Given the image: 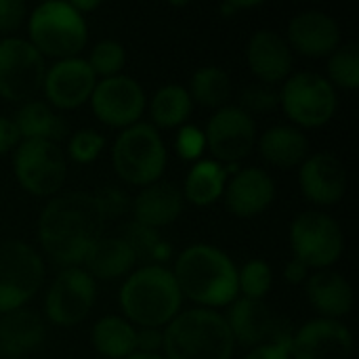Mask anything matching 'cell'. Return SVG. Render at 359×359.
<instances>
[{
    "mask_svg": "<svg viewBox=\"0 0 359 359\" xmlns=\"http://www.w3.org/2000/svg\"><path fill=\"white\" fill-rule=\"evenodd\" d=\"M124 61H126L124 46L116 40L97 42L90 50V57H88V65H90L93 74L101 76V78L118 76L124 67Z\"/></svg>",
    "mask_w": 359,
    "mask_h": 359,
    "instance_id": "35",
    "label": "cell"
},
{
    "mask_svg": "<svg viewBox=\"0 0 359 359\" xmlns=\"http://www.w3.org/2000/svg\"><path fill=\"white\" fill-rule=\"evenodd\" d=\"M191 101H196L202 107L221 109L225 107L229 95H231V80L225 69L217 65H206L194 72L187 88Z\"/></svg>",
    "mask_w": 359,
    "mask_h": 359,
    "instance_id": "31",
    "label": "cell"
},
{
    "mask_svg": "<svg viewBox=\"0 0 359 359\" xmlns=\"http://www.w3.org/2000/svg\"><path fill=\"white\" fill-rule=\"evenodd\" d=\"M103 229L105 217L86 191L53 198L38 219L40 246L63 269L82 265L88 250L103 238Z\"/></svg>",
    "mask_w": 359,
    "mask_h": 359,
    "instance_id": "1",
    "label": "cell"
},
{
    "mask_svg": "<svg viewBox=\"0 0 359 359\" xmlns=\"http://www.w3.org/2000/svg\"><path fill=\"white\" fill-rule=\"evenodd\" d=\"M341 27L324 11L297 13L288 23V46L305 57H328L341 46Z\"/></svg>",
    "mask_w": 359,
    "mask_h": 359,
    "instance_id": "18",
    "label": "cell"
},
{
    "mask_svg": "<svg viewBox=\"0 0 359 359\" xmlns=\"http://www.w3.org/2000/svg\"><path fill=\"white\" fill-rule=\"evenodd\" d=\"M111 164L118 177L130 185H151L166 168V147L154 124L137 122L124 128L114 147Z\"/></svg>",
    "mask_w": 359,
    "mask_h": 359,
    "instance_id": "6",
    "label": "cell"
},
{
    "mask_svg": "<svg viewBox=\"0 0 359 359\" xmlns=\"http://www.w3.org/2000/svg\"><path fill=\"white\" fill-rule=\"evenodd\" d=\"M93 347L107 359H126L135 353L137 330L120 316H105L93 326Z\"/></svg>",
    "mask_w": 359,
    "mask_h": 359,
    "instance_id": "28",
    "label": "cell"
},
{
    "mask_svg": "<svg viewBox=\"0 0 359 359\" xmlns=\"http://www.w3.org/2000/svg\"><path fill=\"white\" fill-rule=\"evenodd\" d=\"M25 2L23 0H0V32H17L25 19Z\"/></svg>",
    "mask_w": 359,
    "mask_h": 359,
    "instance_id": "41",
    "label": "cell"
},
{
    "mask_svg": "<svg viewBox=\"0 0 359 359\" xmlns=\"http://www.w3.org/2000/svg\"><path fill=\"white\" fill-rule=\"evenodd\" d=\"M93 198H95V202H97V206L105 219H118L130 208L128 194L120 187H114V185H105V187L97 189L93 194Z\"/></svg>",
    "mask_w": 359,
    "mask_h": 359,
    "instance_id": "39",
    "label": "cell"
},
{
    "mask_svg": "<svg viewBox=\"0 0 359 359\" xmlns=\"http://www.w3.org/2000/svg\"><path fill=\"white\" fill-rule=\"evenodd\" d=\"M179 156L183 160H196L200 158V154L204 151L206 147V139H204V133L198 128V126H183L177 135V143H175Z\"/></svg>",
    "mask_w": 359,
    "mask_h": 359,
    "instance_id": "40",
    "label": "cell"
},
{
    "mask_svg": "<svg viewBox=\"0 0 359 359\" xmlns=\"http://www.w3.org/2000/svg\"><path fill=\"white\" fill-rule=\"evenodd\" d=\"M126 244L133 248L137 261H145L151 265H160L170 257V244H166L156 229L143 227L139 223H130L126 227V233L122 236Z\"/></svg>",
    "mask_w": 359,
    "mask_h": 359,
    "instance_id": "32",
    "label": "cell"
},
{
    "mask_svg": "<svg viewBox=\"0 0 359 359\" xmlns=\"http://www.w3.org/2000/svg\"><path fill=\"white\" fill-rule=\"evenodd\" d=\"M172 276L181 294L202 309L231 305L240 297L238 267L217 246L194 244L185 248L177 257Z\"/></svg>",
    "mask_w": 359,
    "mask_h": 359,
    "instance_id": "2",
    "label": "cell"
},
{
    "mask_svg": "<svg viewBox=\"0 0 359 359\" xmlns=\"http://www.w3.org/2000/svg\"><path fill=\"white\" fill-rule=\"evenodd\" d=\"M46 326L42 318L32 309H15L2 316L0 320V341L17 347L21 353L32 351L42 345Z\"/></svg>",
    "mask_w": 359,
    "mask_h": 359,
    "instance_id": "29",
    "label": "cell"
},
{
    "mask_svg": "<svg viewBox=\"0 0 359 359\" xmlns=\"http://www.w3.org/2000/svg\"><path fill=\"white\" fill-rule=\"evenodd\" d=\"M183 204L185 198L181 189H177L172 183L156 181L141 189V194L130 202V208L135 223L158 231L160 227H166L181 217Z\"/></svg>",
    "mask_w": 359,
    "mask_h": 359,
    "instance_id": "21",
    "label": "cell"
},
{
    "mask_svg": "<svg viewBox=\"0 0 359 359\" xmlns=\"http://www.w3.org/2000/svg\"><path fill=\"white\" fill-rule=\"evenodd\" d=\"M290 246L294 259L307 269H328L334 265L345 248L341 225L326 212H301L290 225Z\"/></svg>",
    "mask_w": 359,
    "mask_h": 359,
    "instance_id": "9",
    "label": "cell"
},
{
    "mask_svg": "<svg viewBox=\"0 0 359 359\" xmlns=\"http://www.w3.org/2000/svg\"><path fill=\"white\" fill-rule=\"evenodd\" d=\"M303 196L316 206H334L347 191V168L330 151L307 156L299 170Z\"/></svg>",
    "mask_w": 359,
    "mask_h": 359,
    "instance_id": "17",
    "label": "cell"
},
{
    "mask_svg": "<svg viewBox=\"0 0 359 359\" xmlns=\"http://www.w3.org/2000/svg\"><path fill=\"white\" fill-rule=\"evenodd\" d=\"M97 297L95 280L80 267H65L53 280L46 299L44 311L46 318L63 328L76 326L90 313Z\"/></svg>",
    "mask_w": 359,
    "mask_h": 359,
    "instance_id": "12",
    "label": "cell"
},
{
    "mask_svg": "<svg viewBox=\"0 0 359 359\" xmlns=\"http://www.w3.org/2000/svg\"><path fill=\"white\" fill-rule=\"evenodd\" d=\"M97 84V76L93 74L86 59L72 57L55 61L44 74V95L50 105L59 109H74L84 105Z\"/></svg>",
    "mask_w": 359,
    "mask_h": 359,
    "instance_id": "16",
    "label": "cell"
},
{
    "mask_svg": "<svg viewBox=\"0 0 359 359\" xmlns=\"http://www.w3.org/2000/svg\"><path fill=\"white\" fill-rule=\"evenodd\" d=\"M86 273L95 280H116L122 276H130L135 265H137V257L133 252V248L126 244V240L122 238H101L86 255L84 263Z\"/></svg>",
    "mask_w": 359,
    "mask_h": 359,
    "instance_id": "25",
    "label": "cell"
},
{
    "mask_svg": "<svg viewBox=\"0 0 359 359\" xmlns=\"http://www.w3.org/2000/svg\"><path fill=\"white\" fill-rule=\"evenodd\" d=\"M330 84L345 90H355L359 86V46L355 42L341 44L328 61Z\"/></svg>",
    "mask_w": 359,
    "mask_h": 359,
    "instance_id": "33",
    "label": "cell"
},
{
    "mask_svg": "<svg viewBox=\"0 0 359 359\" xmlns=\"http://www.w3.org/2000/svg\"><path fill=\"white\" fill-rule=\"evenodd\" d=\"M29 42L44 57L72 59L86 46L88 25L69 2L53 0L38 4L27 21Z\"/></svg>",
    "mask_w": 359,
    "mask_h": 359,
    "instance_id": "5",
    "label": "cell"
},
{
    "mask_svg": "<svg viewBox=\"0 0 359 359\" xmlns=\"http://www.w3.org/2000/svg\"><path fill=\"white\" fill-rule=\"evenodd\" d=\"M105 147V137L93 128H80L67 143V156L78 164H90Z\"/></svg>",
    "mask_w": 359,
    "mask_h": 359,
    "instance_id": "36",
    "label": "cell"
},
{
    "mask_svg": "<svg viewBox=\"0 0 359 359\" xmlns=\"http://www.w3.org/2000/svg\"><path fill=\"white\" fill-rule=\"evenodd\" d=\"M206 147L219 162L236 164L246 158L257 143V126L238 105H225L215 111L206 124Z\"/></svg>",
    "mask_w": 359,
    "mask_h": 359,
    "instance_id": "14",
    "label": "cell"
},
{
    "mask_svg": "<svg viewBox=\"0 0 359 359\" xmlns=\"http://www.w3.org/2000/svg\"><path fill=\"white\" fill-rule=\"evenodd\" d=\"M13 122L21 141H53L59 145V141L67 135L65 120L44 101H25Z\"/></svg>",
    "mask_w": 359,
    "mask_h": 359,
    "instance_id": "26",
    "label": "cell"
},
{
    "mask_svg": "<svg viewBox=\"0 0 359 359\" xmlns=\"http://www.w3.org/2000/svg\"><path fill=\"white\" fill-rule=\"evenodd\" d=\"M311 307L326 320H339L353 307V288L345 276L332 269H320L305 282Z\"/></svg>",
    "mask_w": 359,
    "mask_h": 359,
    "instance_id": "23",
    "label": "cell"
},
{
    "mask_svg": "<svg viewBox=\"0 0 359 359\" xmlns=\"http://www.w3.org/2000/svg\"><path fill=\"white\" fill-rule=\"evenodd\" d=\"M271 284H273V271L261 259H252L242 269H238V288L246 299L263 301L265 294L271 290Z\"/></svg>",
    "mask_w": 359,
    "mask_h": 359,
    "instance_id": "34",
    "label": "cell"
},
{
    "mask_svg": "<svg viewBox=\"0 0 359 359\" xmlns=\"http://www.w3.org/2000/svg\"><path fill=\"white\" fill-rule=\"evenodd\" d=\"M13 170L27 194L48 198L65 183L67 160L53 141H21L13 156Z\"/></svg>",
    "mask_w": 359,
    "mask_h": 359,
    "instance_id": "10",
    "label": "cell"
},
{
    "mask_svg": "<svg viewBox=\"0 0 359 359\" xmlns=\"http://www.w3.org/2000/svg\"><path fill=\"white\" fill-rule=\"evenodd\" d=\"M194 101L185 86L181 84H166L149 101V114L154 124L162 128H175L187 122L191 116Z\"/></svg>",
    "mask_w": 359,
    "mask_h": 359,
    "instance_id": "30",
    "label": "cell"
},
{
    "mask_svg": "<svg viewBox=\"0 0 359 359\" xmlns=\"http://www.w3.org/2000/svg\"><path fill=\"white\" fill-rule=\"evenodd\" d=\"M231 337L238 345L244 347H259L269 341L276 316L267 307V303L257 301V299H246L238 297L229 305V313L225 318Z\"/></svg>",
    "mask_w": 359,
    "mask_h": 359,
    "instance_id": "22",
    "label": "cell"
},
{
    "mask_svg": "<svg viewBox=\"0 0 359 359\" xmlns=\"http://www.w3.org/2000/svg\"><path fill=\"white\" fill-rule=\"evenodd\" d=\"M162 349L160 328H141L135 339V353H158Z\"/></svg>",
    "mask_w": 359,
    "mask_h": 359,
    "instance_id": "42",
    "label": "cell"
},
{
    "mask_svg": "<svg viewBox=\"0 0 359 359\" xmlns=\"http://www.w3.org/2000/svg\"><path fill=\"white\" fill-rule=\"evenodd\" d=\"M44 57L23 38L0 40V97L13 103L32 101L42 88Z\"/></svg>",
    "mask_w": 359,
    "mask_h": 359,
    "instance_id": "11",
    "label": "cell"
},
{
    "mask_svg": "<svg viewBox=\"0 0 359 359\" xmlns=\"http://www.w3.org/2000/svg\"><path fill=\"white\" fill-rule=\"evenodd\" d=\"M261 156L276 168L288 170L301 166L309 156V139L297 126L278 124L267 128L259 139Z\"/></svg>",
    "mask_w": 359,
    "mask_h": 359,
    "instance_id": "24",
    "label": "cell"
},
{
    "mask_svg": "<svg viewBox=\"0 0 359 359\" xmlns=\"http://www.w3.org/2000/svg\"><path fill=\"white\" fill-rule=\"evenodd\" d=\"M90 105L103 124L114 128H128L143 116L145 93L135 78L118 74L95 84Z\"/></svg>",
    "mask_w": 359,
    "mask_h": 359,
    "instance_id": "13",
    "label": "cell"
},
{
    "mask_svg": "<svg viewBox=\"0 0 359 359\" xmlns=\"http://www.w3.org/2000/svg\"><path fill=\"white\" fill-rule=\"evenodd\" d=\"M227 208L240 217L250 219L265 212L276 198V183L271 175L263 168H242L238 170L225 187Z\"/></svg>",
    "mask_w": 359,
    "mask_h": 359,
    "instance_id": "19",
    "label": "cell"
},
{
    "mask_svg": "<svg viewBox=\"0 0 359 359\" xmlns=\"http://www.w3.org/2000/svg\"><path fill=\"white\" fill-rule=\"evenodd\" d=\"M280 97L276 90H271L267 84H248L240 93V109H244L248 116L252 114H265L278 107Z\"/></svg>",
    "mask_w": 359,
    "mask_h": 359,
    "instance_id": "38",
    "label": "cell"
},
{
    "mask_svg": "<svg viewBox=\"0 0 359 359\" xmlns=\"http://www.w3.org/2000/svg\"><path fill=\"white\" fill-rule=\"evenodd\" d=\"M290 341L292 330L288 328V324L276 320L269 341L255 347L244 359H290Z\"/></svg>",
    "mask_w": 359,
    "mask_h": 359,
    "instance_id": "37",
    "label": "cell"
},
{
    "mask_svg": "<svg viewBox=\"0 0 359 359\" xmlns=\"http://www.w3.org/2000/svg\"><path fill=\"white\" fill-rule=\"evenodd\" d=\"M351 330L339 320H311L290 341V359H351Z\"/></svg>",
    "mask_w": 359,
    "mask_h": 359,
    "instance_id": "15",
    "label": "cell"
},
{
    "mask_svg": "<svg viewBox=\"0 0 359 359\" xmlns=\"http://www.w3.org/2000/svg\"><path fill=\"white\" fill-rule=\"evenodd\" d=\"M284 278H286V282H290V284H305L307 278H309V269H307L301 261L292 259V261L286 263Z\"/></svg>",
    "mask_w": 359,
    "mask_h": 359,
    "instance_id": "44",
    "label": "cell"
},
{
    "mask_svg": "<svg viewBox=\"0 0 359 359\" xmlns=\"http://www.w3.org/2000/svg\"><path fill=\"white\" fill-rule=\"evenodd\" d=\"M44 282V263L25 242H0V313L21 309Z\"/></svg>",
    "mask_w": 359,
    "mask_h": 359,
    "instance_id": "7",
    "label": "cell"
},
{
    "mask_svg": "<svg viewBox=\"0 0 359 359\" xmlns=\"http://www.w3.org/2000/svg\"><path fill=\"white\" fill-rule=\"evenodd\" d=\"M164 359H231L236 341L221 313L189 309L179 313L162 332Z\"/></svg>",
    "mask_w": 359,
    "mask_h": 359,
    "instance_id": "4",
    "label": "cell"
},
{
    "mask_svg": "<svg viewBox=\"0 0 359 359\" xmlns=\"http://www.w3.org/2000/svg\"><path fill=\"white\" fill-rule=\"evenodd\" d=\"M99 4H101L99 0H90V2H82V0H72V2H69V6H72V8H74L76 13H80L82 17H84V13H86V11H95V8H97Z\"/></svg>",
    "mask_w": 359,
    "mask_h": 359,
    "instance_id": "46",
    "label": "cell"
},
{
    "mask_svg": "<svg viewBox=\"0 0 359 359\" xmlns=\"http://www.w3.org/2000/svg\"><path fill=\"white\" fill-rule=\"evenodd\" d=\"M183 294L170 269L145 265L128 276L120 288V309L126 322L141 328L168 326L181 311Z\"/></svg>",
    "mask_w": 359,
    "mask_h": 359,
    "instance_id": "3",
    "label": "cell"
},
{
    "mask_svg": "<svg viewBox=\"0 0 359 359\" xmlns=\"http://www.w3.org/2000/svg\"><path fill=\"white\" fill-rule=\"evenodd\" d=\"M225 183H227V170L217 160H202L196 166H191V170L187 172L181 194L194 206L204 208L215 204L223 196Z\"/></svg>",
    "mask_w": 359,
    "mask_h": 359,
    "instance_id": "27",
    "label": "cell"
},
{
    "mask_svg": "<svg viewBox=\"0 0 359 359\" xmlns=\"http://www.w3.org/2000/svg\"><path fill=\"white\" fill-rule=\"evenodd\" d=\"M21 358H23V353H21L17 347H13V345H8V343L0 341V359H21Z\"/></svg>",
    "mask_w": 359,
    "mask_h": 359,
    "instance_id": "47",
    "label": "cell"
},
{
    "mask_svg": "<svg viewBox=\"0 0 359 359\" xmlns=\"http://www.w3.org/2000/svg\"><path fill=\"white\" fill-rule=\"evenodd\" d=\"M19 143H21V137H19V130H17L15 122L11 118L0 116V156L17 149Z\"/></svg>",
    "mask_w": 359,
    "mask_h": 359,
    "instance_id": "43",
    "label": "cell"
},
{
    "mask_svg": "<svg viewBox=\"0 0 359 359\" xmlns=\"http://www.w3.org/2000/svg\"><path fill=\"white\" fill-rule=\"evenodd\" d=\"M126 359H164L162 355H158V353H133L130 358Z\"/></svg>",
    "mask_w": 359,
    "mask_h": 359,
    "instance_id": "48",
    "label": "cell"
},
{
    "mask_svg": "<svg viewBox=\"0 0 359 359\" xmlns=\"http://www.w3.org/2000/svg\"><path fill=\"white\" fill-rule=\"evenodd\" d=\"M261 2H225V4H221L219 6V11L223 13V15H233L236 11H240V8H255V6H259Z\"/></svg>",
    "mask_w": 359,
    "mask_h": 359,
    "instance_id": "45",
    "label": "cell"
},
{
    "mask_svg": "<svg viewBox=\"0 0 359 359\" xmlns=\"http://www.w3.org/2000/svg\"><path fill=\"white\" fill-rule=\"evenodd\" d=\"M278 97L286 116L305 128L328 124L337 111L334 86L316 72H297L288 76Z\"/></svg>",
    "mask_w": 359,
    "mask_h": 359,
    "instance_id": "8",
    "label": "cell"
},
{
    "mask_svg": "<svg viewBox=\"0 0 359 359\" xmlns=\"http://www.w3.org/2000/svg\"><path fill=\"white\" fill-rule=\"evenodd\" d=\"M246 61L250 72L267 86L284 82L292 72V50L273 29H259L252 34L246 46Z\"/></svg>",
    "mask_w": 359,
    "mask_h": 359,
    "instance_id": "20",
    "label": "cell"
}]
</instances>
